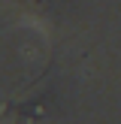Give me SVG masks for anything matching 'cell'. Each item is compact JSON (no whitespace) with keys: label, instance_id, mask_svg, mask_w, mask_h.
Returning a JSON list of instances; mask_svg holds the SVG:
<instances>
[{"label":"cell","instance_id":"obj_1","mask_svg":"<svg viewBox=\"0 0 121 124\" xmlns=\"http://www.w3.org/2000/svg\"><path fill=\"white\" fill-rule=\"evenodd\" d=\"M48 112L36 100H6L0 106V124H45Z\"/></svg>","mask_w":121,"mask_h":124}]
</instances>
